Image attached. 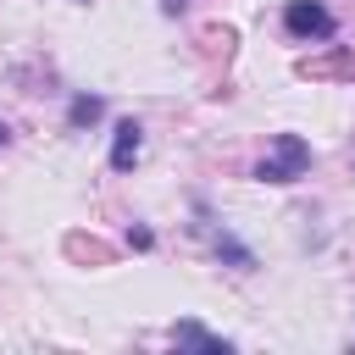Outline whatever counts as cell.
I'll return each instance as SVG.
<instances>
[{"instance_id":"cell-1","label":"cell","mask_w":355,"mask_h":355,"mask_svg":"<svg viewBox=\"0 0 355 355\" xmlns=\"http://www.w3.org/2000/svg\"><path fill=\"white\" fill-rule=\"evenodd\" d=\"M305 166H311V144H305L300 133H277L272 150L261 155L255 178H261V183H294V178H305Z\"/></svg>"},{"instance_id":"cell-2","label":"cell","mask_w":355,"mask_h":355,"mask_svg":"<svg viewBox=\"0 0 355 355\" xmlns=\"http://www.w3.org/2000/svg\"><path fill=\"white\" fill-rule=\"evenodd\" d=\"M294 72L311 78V83H355V50H349V44H333V50H322V55L294 61Z\"/></svg>"},{"instance_id":"cell-3","label":"cell","mask_w":355,"mask_h":355,"mask_svg":"<svg viewBox=\"0 0 355 355\" xmlns=\"http://www.w3.org/2000/svg\"><path fill=\"white\" fill-rule=\"evenodd\" d=\"M283 28H288L294 39H333V33H338L333 11L316 6V0H288V6H283Z\"/></svg>"},{"instance_id":"cell-4","label":"cell","mask_w":355,"mask_h":355,"mask_svg":"<svg viewBox=\"0 0 355 355\" xmlns=\"http://www.w3.org/2000/svg\"><path fill=\"white\" fill-rule=\"evenodd\" d=\"M139 150H144V128H139L133 116H128V122H116V139H111V166H116V172H133Z\"/></svg>"},{"instance_id":"cell-5","label":"cell","mask_w":355,"mask_h":355,"mask_svg":"<svg viewBox=\"0 0 355 355\" xmlns=\"http://www.w3.org/2000/svg\"><path fill=\"white\" fill-rule=\"evenodd\" d=\"M67 261H78V266H111L116 250L105 239H94V233H67Z\"/></svg>"},{"instance_id":"cell-6","label":"cell","mask_w":355,"mask_h":355,"mask_svg":"<svg viewBox=\"0 0 355 355\" xmlns=\"http://www.w3.org/2000/svg\"><path fill=\"white\" fill-rule=\"evenodd\" d=\"M172 344H189V349H211V355H227V349H233L227 338L205 333L200 322H178V327H172Z\"/></svg>"},{"instance_id":"cell-7","label":"cell","mask_w":355,"mask_h":355,"mask_svg":"<svg viewBox=\"0 0 355 355\" xmlns=\"http://www.w3.org/2000/svg\"><path fill=\"white\" fill-rule=\"evenodd\" d=\"M211 250H216L222 261H233L239 272H255V255H250V250H244V244H239V239H233L227 227H222V233H211Z\"/></svg>"},{"instance_id":"cell-8","label":"cell","mask_w":355,"mask_h":355,"mask_svg":"<svg viewBox=\"0 0 355 355\" xmlns=\"http://www.w3.org/2000/svg\"><path fill=\"white\" fill-rule=\"evenodd\" d=\"M100 111H105V100H100V94H78V100H72V111H67V122H72V128H94V122H100Z\"/></svg>"},{"instance_id":"cell-9","label":"cell","mask_w":355,"mask_h":355,"mask_svg":"<svg viewBox=\"0 0 355 355\" xmlns=\"http://www.w3.org/2000/svg\"><path fill=\"white\" fill-rule=\"evenodd\" d=\"M200 44H205V55H222V61H227V55H233V28H205Z\"/></svg>"},{"instance_id":"cell-10","label":"cell","mask_w":355,"mask_h":355,"mask_svg":"<svg viewBox=\"0 0 355 355\" xmlns=\"http://www.w3.org/2000/svg\"><path fill=\"white\" fill-rule=\"evenodd\" d=\"M128 244H133V250H150L155 233H150V227H128Z\"/></svg>"},{"instance_id":"cell-11","label":"cell","mask_w":355,"mask_h":355,"mask_svg":"<svg viewBox=\"0 0 355 355\" xmlns=\"http://www.w3.org/2000/svg\"><path fill=\"white\" fill-rule=\"evenodd\" d=\"M183 6H189V0H166V11H172V17H178V11H183Z\"/></svg>"},{"instance_id":"cell-12","label":"cell","mask_w":355,"mask_h":355,"mask_svg":"<svg viewBox=\"0 0 355 355\" xmlns=\"http://www.w3.org/2000/svg\"><path fill=\"white\" fill-rule=\"evenodd\" d=\"M0 144H6V122H0Z\"/></svg>"}]
</instances>
